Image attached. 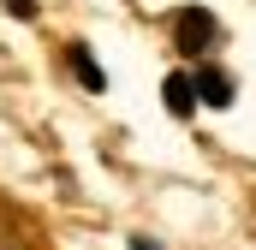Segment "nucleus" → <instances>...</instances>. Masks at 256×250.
Instances as JSON below:
<instances>
[{"label": "nucleus", "mask_w": 256, "mask_h": 250, "mask_svg": "<svg viewBox=\"0 0 256 250\" xmlns=\"http://www.w3.org/2000/svg\"><path fill=\"white\" fill-rule=\"evenodd\" d=\"M66 60H72V78H78L90 96H102V90H108V72L96 66V54H90L84 42H72V48H66Z\"/></svg>", "instance_id": "nucleus-3"}, {"label": "nucleus", "mask_w": 256, "mask_h": 250, "mask_svg": "<svg viewBox=\"0 0 256 250\" xmlns=\"http://www.w3.org/2000/svg\"><path fill=\"white\" fill-rule=\"evenodd\" d=\"M214 36H220L214 12H202V6H185V12H173V48H179L185 60L208 54V48H214Z\"/></svg>", "instance_id": "nucleus-1"}, {"label": "nucleus", "mask_w": 256, "mask_h": 250, "mask_svg": "<svg viewBox=\"0 0 256 250\" xmlns=\"http://www.w3.org/2000/svg\"><path fill=\"white\" fill-rule=\"evenodd\" d=\"M131 250H161V244H155L149 232H137V238H131Z\"/></svg>", "instance_id": "nucleus-6"}, {"label": "nucleus", "mask_w": 256, "mask_h": 250, "mask_svg": "<svg viewBox=\"0 0 256 250\" xmlns=\"http://www.w3.org/2000/svg\"><path fill=\"white\" fill-rule=\"evenodd\" d=\"M161 96H167V108H173L179 120H191V114H196V78H185V72H173V78L161 84Z\"/></svg>", "instance_id": "nucleus-4"}, {"label": "nucleus", "mask_w": 256, "mask_h": 250, "mask_svg": "<svg viewBox=\"0 0 256 250\" xmlns=\"http://www.w3.org/2000/svg\"><path fill=\"white\" fill-rule=\"evenodd\" d=\"M232 96H238V84H232L220 66H202V72H196V102H208V108H232Z\"/></svg>", "instance_id": "nucleus-2"}, {"label": "nucleus", "mask_w": 256, "mask_h": 250, "mask_svg": "<svg viewBox=\"0 0 256 250\" xmlns=\"http://www.w3.org/2000/svg\"><path fill=\"white\" fill-rule=\"evenodd\" d=\"M0 6H6L12 18H36V6H42V0H0Z\"/></svg>", "instance_id": "nucleus-5"}]
</instances>
